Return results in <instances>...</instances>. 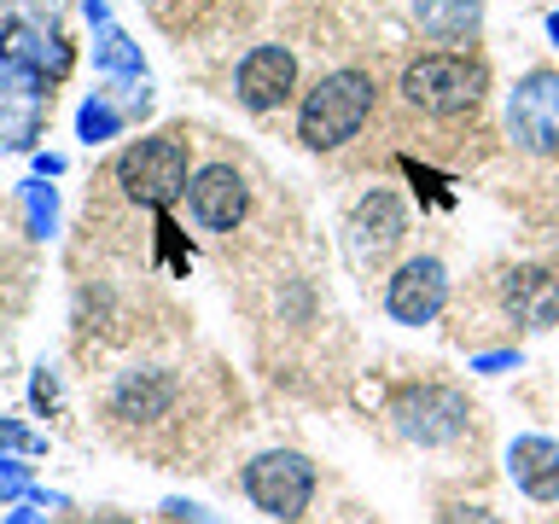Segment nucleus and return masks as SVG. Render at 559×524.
<instances>
[{
    "label": "nucleus",
    "instance_id": "f257e3e1",
    "mask_svg": "<svg viewBox=\"0 0 559 524\" xmlns=\"http://www.w3.org/2000/svg\"><path fill=\"white\" fill-rule=\"evenodd\" d=\"M373 76L367 70H326L321 82L297 105V140L309 152H338L344 140L361 134V122L373 117Z\"/></svg>",
    "mask_w": 559,
    "mask_h": 524
},
{
    "label": "nucleus",
    "instance_id": "f03ea898",
    "mask_svg": "<svg viewBox=\"0 0 559 524\" xmlns=\"http://www.w3.org/2000/svg\"><path fill=\"white\" fill-rule=\"evenodd\" d=\"M484 87H489V70L478 59H466V52H426V59H414L402 70V99L426 117L478 111Z\"/></svg>",
    "mask_w": 559,
    "mask_h": 524
},
{
    "label": "nucleus",
    "instance_id": "7ed1b4c3",
    "mask_svg": "<svg viewBox=\"0 0 559 524\" xmlns=\"http://www.w3.org/2000/svg\"><path fill=\"white\" fill-rule=\"evenodd\" d=\"M117 187L146 210H164L175 199H187V146L175 134L134 140V146L117 157Z\"/></svg>",
    "mask_w": 559,
    "mask_h": 524
},
{
    "label": "nucleus",
    "instance_id": "20e7f679",
    "mask_svg": "<svg viewBox=\"0 0 559 524\" xmlns=\"http://www.w3.org/2000/svg\"><path fill=\"white\" fill-rule=\"evenodd\" d=\"M245 496H251L257 513L269 519H304L314 501V461L297 449H262L251 466H245Z\"/></svg>",
    "mask_w": 559,
    "mask_h": 524
},
{
    "label": "nucleus",
    "instance_id": "39448f33",
    "mask_svg": "<svg viewBox=\"0 0 559 524\" xmlns=\"http://www.w3.org/2000/svg\"><path fill=\"white\" fill-rule=\"evenodd\" d=\"M391 419H396V431L408 437V443L443 449V443H454V437H466L472 408H466L461 391H449V384H408V391L396 396Z\"/></svg>",
    "mask_w": 559,
    "mask_h": 524
},
{
    "label": "nucleus",
    "instance_id": "423d86ee",
    "mask_svg": "<svg viewBox=\"0 0 559 524\" xmlns=\"http://www.w3.org/2000/svg\"><path fill=\"white\" fill-rule=\"evenodd\" d=\"M507 134L513 146L548 157L559 152V70H531L507 94Z\"/></svg>",
    "mask_w": 559,
    "mask_h": 524
},
{
    "label": "nucleus",
    "instance_id": "0eeeda50",
    "mask_svg": "<svg viewBox=\"0 0 559 524\" xmlns=\"http://www.w3.org/2000/svg\"><path fill=\"white\" fill-rule=\"evenodd\" d=\"M449 303V269L437 257H408L384 286V309L396 326H431Z\"/></svg>",
    "mask_w": 559,
    "mask_h": 524
},
{
    "label": "nucleus",
    "instance_id": "6e6552de",
    "mask_svg": "<svg viewBox=\"0 0 559 524\" xmlns=\"http://www.w3.org/2000/svg\"><path fill=\"white\" fill-rule=\"evenodd\" d=\"M234 87H239L245 111H274V105H286L292 87H297V52L280 47V41L251 47L234 70Z\"/></svg>",
    "mask_w": 559,
    "mask_h": 524
},
{
    "label": "nucleus",
    "instance_id": "1a4fd4ad",
    "mask_svg": "<svg viewBox=\"0 0 559 524\" xmlns=\"http://www.w3.org/2000/svg\"><path fill=\"white\" fill-rule=\"evenodd\" d=\"M187 204H192V216H199V227L234 234L245 222V210H251V187H245V175L234 164H204L187 181Z\"/></svg>",
    "mask_w": 559,
    "mask_h": 524
},
{
    "label": "nucleus",
    "instance_id": "9d476101",
    "mask_svg": "<svg viewBox=\"0 0 559 524\" xmlns=\"http://www.w3.org/2000/svg\"><path fill=\"white\" fill-rule=\"evenodd\" d=\"M507 478H513L531 501L554 507L559 501V443L542 431H519L507 443Z\"/></svg>",
    "mask_w": 559,
    "mask_h": 524
},
{
    "label": "nucleus",
    "instance_id": "9b49d317",
    "mask_svg": "<svg viewBox=\"0 0 559 524\" xmlns=\"http://www.w3.org/2000/svg\"><path fill=\"white\" fill-rule=\"evenodd\" d=\"M169 408H175V373H164V367H134L111 391V414L129 419V426H157Z\"/></svg>",
    "mask_w": 559,
    "mask_h": 524
},
{
    "label": "nucleus",
    "instance_id": "f8f14e48",
    "mask_svg": "<svg viewBox=\"0 0 559 524\" xmlns=\"http://www.w3.org/2000/svg\"><path fill=\"white\" fill-rule=\"evenodd\" d=\"M507 309H513L519 326L531 332H548L559 321V279L542 274V269H519L507 274Z\"/></svg>",
    "mask_w": 559,
    "mask_h": 524
},
{
    "label": "nucleus",
    "instance_id": "ddd939ff",
    "mask_svg": "<svg viewBox=\"0 0 559 524\" xmlns=\"http://www.w3.org/2000/svg\"><path fill=\"white\" fill-rule=\"evenodd\" d=\"M414 24L437 41H466L484 24V0H408Z\"/></svg>",
    "mask_w": 559,
    "mask_h": 524
},
{
    "label": "nucleus",
    "instance_id": "4468645a",
    "mask_svg": "<svg viewBox=\"0 0 559 524\" xmlns=\"http://www.w3.org/2000/svg\"><path fill=\"white\" fill-rule=\"evenodd\" d=\"M356 234H361V245H373V251H391V245L408 234V210H402L396 192H384V187L367 192L356 204Z\"/></svg>",
    "mask_w": 559,
    "mask_h": 524
},
{
    "label": "nucleus",
    "instance_id": "2eb2a0df",
    "mask_svg": "<svg viewBox=\"0 0 559 524\" xmlns=\"http://www.w3.org/2000/svg\"><path fill=\"white\" fill-rule=\"evenodd\" d=\"M87 24H99V47L94 59L111 70V76H140V47H129V35L111 24V12L99 7V0H87Z\"/></svg>",
    "mask_w": 559,
    "mask_h": 524
},
{
    "label": "nucleus",
    "instance_id": "dca6fc26",
    "mask_svg": "<svg viewBox=\"0 0 559 524\" xmlns=\"http://www.w3.org/2000/svg\"><path fill=\"white\" fill-rule=\"evenodd\" d=\"M76 129H82V140H87V146H99V140H111V134L122 129V117H117V105H105V99L94 94V99L82 105Z\"/></svg>",
    "mask_w": 559,
    "mask_h": 524
},
{
    "label": "nucleus",
    "instance_id": "f3484780",
    "mask_svg": "<svg viewBox=\"0 0 559 524\" xmlns=\"http://www.w3.org/2000/svg\"><path fill=\"white\" fill-rule=\"evenodd\" d=\"M24 210H29V234H35V239H47L52 227H59V199H52V187L29 181V187H24Z\"/></svg>",
    "mask_w": 559,
    "mask_h": 524
},
{
    "label": "nucleus",
    "instance_id": "a211bd4d",
    "mask_svg": "<svg viewBox=\"0 0 559 524\" xmlns=\"http://www.w3.org/2000/svg\"><path fill=\"white\" fill-rule=\"evenodd\" d=\"M437 524H501V519L489 513V507H466V501H454V507H443V513H437Z\"/></svg>",
    "mask_w": 559,
    "mask_h": 524
},
{
    "label": "nucleus",
    "instance_id": "6ab92c4d",
    "mask_svg": "<svg viewBox=\"0 0 559 524\" xmlns=\"http://www.w3.org/2000/svg\"><path fill=\"white\" fill-rule=\"evenodd\" d=\"M519 349H489V356H472V373H513Z\"/></svg>",
    "mask_w": 559,
    "mask_h": 524
},
{
    "label": "nucleus",
    "instance_id": "aec40b11",
    "mask_svg": "<svg viewBox=\"0 0 559 524\" xmlns=\"http://www.w3.org/2000/svg\"><path fill=\"white\" fill-rule=\"evenodd\" d=\"M29 484V472L17 466V461H0V496H17V489Z\"/></svg>",
    "mask_w": 559,
    "mask_h": 524
},
{
    "label": "nucleus",
    "instance_id": "412c9836",
    "mask_svg": "<svg viewBox=\"0 0 559 524\" xmlns=\"http://www.w3.org/2000/svg\"><path fill=\"white\" fill-rule=\"evenodd\" d=\"M548 35H554V47H559V12L548 17Z\"/></svg>",
    "mask_w": 559,
    "mask_h": 524
},
{
    "label": "nucleus",
    "instance_id": "4be33fe9",
    "mask_svg": "<svg viewBox=\"0 0 559 524\" xmlns=\"http://www.w3.org/2000/svg\"><path fill=\"white\" fill-rule=\"evenodd\" d=\"M12 524H35V513H17V519H12Z\"/></svg>",
    "mask_w": 559,
    "mask_h": 524
}]
</instances>
